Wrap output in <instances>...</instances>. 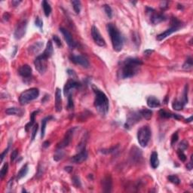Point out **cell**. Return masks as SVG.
<instances>
[{
    "instance_id": "cell-1",
    "label": "cell",
    "mask_w": 193,
    "mask_h": 193,
    "mask_svg": "<svg viewBox=\"0 0 193 193\" xmlns=\"http://www.w3.org/2000/svg\"><path fill=\"white\" fill-rule=\"evenodd\" d=\"M143 62L136 57H127L120 63V67L118 70V77L121 79H128L134 76L139 72L140 66Z\"/></svg>"
},
{
    "instance_id": "cell-2",
    "label": "cell",
    "mask_w": 193,
    "mask_h": 193,
    "mask_svg": "<svg viewBox=\"0 0 193 193\" xmlns=\"http://www.w3.org/2000/svg\"><path fill=\"white\" fill-rule=\"evenodd\" d=\"M92 89L95 94L94 106L101 116H106L109 112V99L104 92L98 87L93 85Z\"/></svg>"
},
{
    "instance_id": "cell-3",
    "label": "cell",
    "mask_w": 193,
    "mask_h": 193,
    "mask_svg": "<svg viewBox=\"0 0 193 193\" xmlns=\"http://www.w3.org/2000/svg\"><path fill=\"white\" fill-rule=\"evenodd\" d=\"M106 28L112 41L113 49L117 52H119L122 50L124 46V39L122 35L113 24H108Z\"/></svg>"
},
{
    "instance_id": "cell-4",
    "label": "cell",
    "mask_w": 193,
    "mask_h": 193,
    "mask_svg": "<svg viewBox=\"0 0 193 193\" xmlns=\"http://www.w3.org/2000/svg\"><path fill=\"white\" fill-rule=\"evenodd\" d=\"M39 96V90L36 87L27 89L26 91H23L19 97V102L22 106L27 104L30 101L34 100Z\"/></svg>"
},
{
    "instance_id": "cell-5",
    "label": "cell",
    "mask_w": 193,
    "mask_h": 193,
    "mask_svg": "<svg viewBox=\"0 0 193 193\" xmlns=\"http://www.w3.org/2000/svg\"><path fill=\"white\" fill-rule=\"evenodd\" d=\"M151 137V130L148 126H143L137 132V140L142 147L147 146Z\"/></svg>"
},
{
    "instance_id": "cell-6",
    "label": "cell",
    "mask_w": 193,
    "mask_h": 193,
    "mask_svg": "<svg viewBox=\"0 0 193 193\" xmlns=\"http://www.w3.org/2000/svg\"><path fill=\"white\" fill-rule=\"evenodd\" d=\"M146 12L153 25H156L166 20V17L163 14L158 13L155 9L150 8V7H146Z\"/></svg>"
},
{
    "instance_id": "cell-7",
    "label": "cell",
    "mask_w": 193,
    "mask_h": 193,
    "mask_svg": "<svg viewBox=\"0 0 193 193\" xmlns=\"http://www.w3.org/2000/svg\"><path fill=\"white\" fill-rule=\"evenodd\" d=\"M48 57L43 54L37 56L34 61V65L36 70L39 72V74L43 75L47 70L48 67Z\"/></svg>"
},
{
    "instance_id": "cell-8",
    "label": "cell",
    "mask_w": 193,
    "mask_h": 193,
    "mask_svg": "<svg viewBox=\"0 0 193 193\" xmlns=\"http://www.w3.org/2000/svg\"><path fill=\"white\" fill-rule=\"evenodd\" d=\"M142 118L143 117L141 116L140 111L131 112V113H129L128 115L127 121H126V123L124 124V128H127V129H131V127H133L135 124L139 122Z\"/></svg>"
},
{
    "instance_id": "cell-9",
    "label": "cell",
    "mask_w": 193,
    "mask_h": 193,
    "mask_svg": "<svg viewBox=\"0 0 193 193\" xmlns=\"http://www.w3.org/2000/svg\"><path fill=\"white\" fill-rule=\"evenodd\" d=\"M27 29V20H23L17 24L14 33V36L16 39H20L25 35Z\"/></svg>"
},
{
    "instance_id": "cell-10",
    "label": "cell",
    "mask_w": 193,
    "mask_h": 193,
    "mask_svg": "<svg viewBox=\"0 0 193 193\" xmlns=\"http://www.w3.org/2000/svg\"><path fill=\"white\" fill-rule=\"evenodd\" d=\"M69 60H70L73 64L82 66V67L84 68H88L89 67H90V63H89L88 59L83 55H75V54H72V55L69 56Z\"/></svg>"
},
{
    "instance_id": "cell-11",
    "label": "cell",
    "mask_w": 193,
    "mask_h": 193,
    "mask_svg": "<svg viewBox=\"0 0 193 193\" xmlns=\"http://www.w3.org/2000/svg\"><path fill=\"white\" fill-rule=\"evenodd\" d=\"M91 35H92L94 42L98 46H100V47H105L106 46V41L102 37L98 27H95V26H93L92 28H91Z\"/></svg>"
},
{
    "instance_id": "cell-12",
    "label": "cell",
    "mask_w": 193,
    "mask_h": 193,
    "mask_svg": "<svg viewBox=\"0 0 193 193\" xmlns=\"http://www.w3.org/2000/svg\"><path fill=\"white\" fill-rule=\"evenodd\" d=\"M76 130V128H71V129L68 130V131H67V133H66V134L65 136H64L63 140L61 141V143H59L58 144H57V149H62L63 150L64 148L69 146L71 140H72V137H73L74 133H75Z\"/></svg>"
},
{
    "instance_id": "cell-13",
    "label": "cell",
    "mask_w": 193,
    "mask_h": 193,
    "mask_svg": "<svg viewBox=\"0 0 193 193\" xmlns=\"http://www.w3.org/2000/svg\"><path fill=\"white\" fill-rule=\"evenodd\" d=\"M81 87V84L77 82L76 80L73 79H70L67 82L64 87V94L65 96H67L68 94H70L71 91L74 89L79 88Z\"/></svg>"
},
{
    "instance_id": "cell-14",
    "label": "cell",
    "mask_w": 193,
    "mask_h": 193,
    "mask_svg": "<svg viewBox=\"0 0 193 193\" xmlns=\"http://www.w3.org/2000/svg\"><path fill=\"white\" fill-rule=\"evenodd\" d=\"M130 158H131V161L134 163L140 162L142 161V158H143V155H142L141 150L138 149L137 146L132 147L131 152H130Z\"/></svg>"
},
{
    "instance_id": "cell-15",
    "label": "cell",
    "mask_w": 193,
    "mask_h": 193,
    "mask_svg": "<svg viewBox=\"0 0 193 193\" xmlns=\"http://www.w3.org/2000/svg\"><path fill=\"white\" fill-rule=\"evenodd\" d=\"M87 158V152L86 149H84L82 151L79 152L76 155H73L71 158L70 161L74 164H81V163L84 162L86 161Z\"/></svg>"
},
{
    "instance_id": "cell-16",
    "label": "cell",
    "mask_w": 193,
    "mask_h": 193,
    "mask_svg": "<svg viewBox=\"0 0 193 193\" xmlns=\"http://www.w3.org/2000/svg\"><path fill=\"white\" fill-rule=\"evenodd\" d=\"M60 31H61L63 35H64V39L66 40L68 46L70 48H74L76 47V42L74 41L72 34H71L67 30H66L65 28H64V27H61V28H60Z\"/></svg>"
},
{
    "instance_id": "cell-17",
    "label": "cell",
    "mask_w": 193,
    "mask_h": 193,
    "mask_svg": "<svg viewBox=\"0 0 193 193\" xmlns=\"http://www.w3.org/2000/svg\"><path fill=\"white\" fill-rule=\"evenodd\" d=\"M103 192H111L113 189V179L110 175L105 176L101 181Z\"/></svg>"
},
{
    "instance_id": "cell-18",
    "label": "cell",
    "mask_w": 193,
    "mask_h": 193,
    "mask_svg": "<svg viewBox=\"0 0 193 193\" xmlns=\"http://www.w3.org/2000/svg\"><path fill=\"white\" fill-rule=\"evenodd\" d=\"M180 29V27H178V26H175V25H171V28L168 29V30H165V32L158 34V35L156 36V39L158 41H159V42H161V41H162L163 39H166L167 37L171 35L174 32H176L177 30H179Z\"/></svg>"
},
{
    "instance_id": "cell-19",
    "label": "cell",
    "mask_w": 193,
    "mask_h": 193,
    "mask_svg": "<svg viewBox=\"0 0 193 193\" xmlns=\"http://www.w3.org/2000/svg\"><path fill=\"white\" fill-rule=\"evenodd\" d=\"M32 68L30 66L27 65V64H24V65L21 66L18 69V73L20 76L24 78V79H30L32 76Z\"/></svg>"
},
{
    "instance_id": "cell-20",
    "label": "cell",
    "mask_w": 193,
    "mask_h": 193,
    "mask_svg": "<svg viewBox=\"0 0 193 193\" xmlns=\"http://www.w3.org/2000/svg\"><path fill=\"white\" fill-rule=\"evenodd\" d=\"M55 109L57 113L62 110V97H61V90L59 87L56 88L55 91Z\"/></svg>"
},
{
    "instance_id": "cell-21",
    "label": "cell",
    "mask_w": 193,
    "mask_h": 193,
    "mask_svg": "<svg viewBox=\"0 0 193 193\" xmlns=\"http://www.w3.org/2000/svg\"><path fill=\"white\" fill-rule=\"evenodd\" d=\"M44 46V43L42 42H35L33 45H31L28 48V51L30 54L34 55L35 54H38L42 48Z\"/></svg>"
},
{
    "instance_id": "cell-22",
    "label": "cell",
    "mask_w": 193,
    "mask_h": 193,
    "mask_svg": "<svg viewBox=\"0 0 193 193\" xmlns=\"http://www.w3.org/2000/svg\"><path fill=\"white\" fill-rule=\"evenodd\" d=\"M5 113L9 116H23L24 114V110L22 109L17 107H11L5 109Z\"/></svg>"
},
{
    "instance_id": "cell-23",
    "label": "cell",
    "mask_w": 193,
    "mask_h": 193,
    "mask_svg": "<svg viewBox=\"0 0 193 193\" xmlns=\"http://www.w3.org/2000/svg\"><path fill=\"white\" fill-rule=\"evenodd\" d=\"M160 116L162 118H165V119H171V118H173V119H183V116H180L178 114H173V113H170V112H167L165 109H160L159 112Z\"/></svg>"
},
{
    "instance_id": "cell-24",
    "label": "cell",
    "mask_w": 193,
    "mask_h": 193,
    "mask_svg": "<svg viewBox=\"0 0 193 193\" xmlns=\"http://www.w3.org/2000/svg\"><path fill=\"white\" fill-rule=\"evenodd\" d=\"M150 165L153 169H156L159 166V159L157 152L154 151L150 155Z\"/></svg>"
},
{
    "instance_id": "cell-25",
    "label": "cell",
    "mask_w": 193,
    "mask_h": 193,
    "mask_svg": "<svg viewBox=\"0 0 193 193\" xmlns=\"http://www.w3.org/2000/svg\"><path fill=\"white\" fill-rule=\"evenodd\" d=\"M146 103H147L148 106L150 108L159 107L160 105H161V103H160L159 100L157 99L155 97H153V96L149 97V98H147Z\"/></svg>"
},
{
    "instance_id": "cell-26",
    "label": "cell",
    "mask_w": 193,
    "mask_h": 193,
    "mask_svg": "<svg viewBox=\"0 0 193 193\" xmlns=\"http://www.w3.org/2000/svg\"><path fill=\"white\" fill-rule=\"evenodd\" d=\"M53 52H54V48H53V45L51 41L49 40L47 43V46H46V49L44 51V52L42 54L44 55H46L48 58H50L51 56H52Z\"/></svg>"
},
{
    "instance_id": "cell-27",
    "label": "cell",
    "mask_w": 193,
    "mask_h": 193,
    "mask_svg": "<svg viewBox=\"0 0 193 193\" xmlns=\"http://www.w3.org/2000/svg\"><path fill=\"white\" fill-rule=\"evenodd\" d=\"M39 112H40V110H36V111H34L33 113H31L30 121L29 123H27L25 126V131H27V132H28L29 130L30 129V128H32L33 126L35 124V116H36V115L38 114Z\"/></svg>"
},
{
    "instance_id": "cell-28",
    "label": "cell",
    "mask_w": 193,
    "mask_h": 193,
    "mask_svg": "<svg viewBox=\"0 0 193 193\" xmlns=\"http://www.w3.org/2000/svg\"><path fill=\"white\" fill-rule=\"evenodd\" d=\"M28 171H29L28 165H27V164H26V165H24V166L22 167L21 169H20V171H19L18 173H17V180H20V179H22L23 177H24V176L27 174V173H28Z\"/></svg>"
},
{
    "instance_id": "cell-29",
    "label": "cell",
    "mask_w": 193,
    "mask_h": 193,
    "mask_svg": "<svg viewBox=\"0 0 193 193\" xmlns=\"http://www.w3.org/2000/svg\"><path fill=\"white\" fill-rule=\"evenodd\" d=\"M42 8H43L45 15H46L47 17H49V16H50V14H51V11H52V9H51V7L50 4H49L48 2H47V1L44 0L43 2H42Z\"/></svg>"
},
{
    "instance_id": "cell-30",
    "label": "cell",
    "mask_w": 193,
    "mask_h": 193,
    "mask_svg": "<svg viewBox=\"0 0 193 193\" xmlns=\"http://www.w3.org/2000/svg\"><path fill=\"white\" fill-rule=\"evenodd\" d=\"M53 117L52 116H48V117H46L45 119L42 120V128H41V137L43 138L45 137V134H46V124H47V122L50 119H52Z\"/></svg>"
},
{
    "instance_id": "cell-31",
    "label": "cell",
    "mask_w": 193,
    "mask_h": 193,
    "mask_svg": "<svg viewBox=\"0 0 193 193\" xmlns=\"http://www.w3.org/2000/svg\"><path fill=\"white\" fill-rule=\"evenodd\" d=\"M184 103H183L182 100H173V102L172 103V108L176 111L182 110V109H183V107H184Z\"/></svg>"
},
{
    "instance_id": "cell-32",
    "label": "cell",
    "mask_w": 193,
    "mask_h": 193,
    "mask_svg": "<svg viewBox=\"0 0 193 193\" xmlns=\"http://www.w3.org/2000/svg\"><path fill=\"white\" fill-rule=\"evenodd\" d=\"M140 114L141 116H142V117L144 118L146 120H150L152 118V116H153V112H152L150 109H143L140 110Z\"/></svg>"
},
{
    "instance_id": "cell-33",
    "label": "cell",
    "mask_w": 193,
    "mask_h": 193,
    "mask_svg": "<svg viewBox=\"0 0 193 193\" xmlns=\"http://www.w3.org/2000/svg\"><path fill=\"white\" fill-rule=\"evenodd\" d=\"M71 3H72L75 12L77 14H79L81 12V9H82V4H81L80 1H79V0H72V1H71Z\"/></svg>"
},
{
    "instance_id": "cell-34",
    "label": "cell",
    "mask_w": 193,
    "mask_h": 193,
    "mask_svg": "<svg viewBox=\"0 0 193 193\" xmlns=\"http://www.w3.org/2000/svg\"><path fill=\"white\" fill-rule=\"evenodd\" d=\"M193 66V62H192V57H188L186 59V62L184 63V64L183 65V68L184 69H186V70H189L192 68Z\"/></svg>"
},
{
    "instance_id": "cell-35",
    "label": "cell",
    "mask_w": 193,
    "mask_h": 193,
    "mask_svg": "<svg viewBox=\"0 0 193 193\" xmlns=\"http://www.w3.org/2000/svg\"><path fill=\"white\" fill-rule=\"evenodd\" d=\"M64 156V153L62 150V149H57L55 152V154L54 155V161H58L62 159Z\"/></svg>"
},
{
    "instance_id": "cell-36",
    "label": "cell",
    "mask_w": 193,
    "mask_h": 193,
    "mask_svg": "<svg viewBox=\"0 0 193 193\" xmlns=\"http://www.w3.org/2000/svg\"><path fill=\"white\" fill-rule=\"evenodd\" d=\"M8 171H9V164L7 162H5L3 165V166L2 167V169L0 171V178L1 179H3L5 177V175L8 173Z\"/></svg>"
},
{
    "instance_id": "cell-37",
    "label": "cell",
    "mask_w": 193,
    "mask_h": 193,
    "mask_svg": "<svg viewBox=\"0 0 193 193\" xmlns=\"http://www.w3.org/2000/svg\"><path fill=\"white\" fill-rule=\"evenodd\" d=\"M188 94H189V85L188 84L186 85L184 87V91H183V103L184 105H186L188 103Z\"/></svg>"
},
{
    "instance_id": "cell-38",
    "label": "cell",
    "mask_w": 193,
    "mask_h": 193,
    "mask_svg": "<svg viewBox=\"0 0 193 193\" xmlns=\"http://www.w3.org/2000/svg\"><path fill=\"white\" fill-rule=\"evenodd\" d=\"M67 100L68 102L67 107V109H69V110H72V109H74V103L73 100H72V93H70V94H69L67 95Z\"/></svg>"
},
{
    "instance_id": "cell-39",
    "label": "cell",
    "mask_w": 193,
    "mask_h": 193,
    "mask_svg": "<svg viewBox=\"0 0 193 193\" xmlns=\"http://www.w3.org/2000/svg\"><path fill=\"white\" fill-rule=\"evenodd\" d=\"M168 179L171 183H173L175 185H179L180 183V179L176 175H170V176H168Z\"/></svg>"
},
{
    "instance_id": "cell-40",
    "label": "cell",
    "mask_w": 193,
    "mask_h": 193,
    "mask_svg": "<svg viewBox=\"0 0 193 193\" xmlns=\"http://www.w3.org/2000/svg\"><path fill=\"white\" fill-rule=\"evenodd\" d=\"M132 40L133 42H134V43L137 47L140 46V38L137 33H133Z\"/></svg>"
},
{
    "instance_id": "cell-41",
    "label": "cell",
    "mask_w": 193,
    "mask_h": 193,
    "mask_svg": "<svg viewBox=\"0 0 193 193\" xmlns=\"http://www.w3.org/2000/svg\"><path fill=\"white\" fill-rule=\"evenodd\" d=\"M103 9H104L107 17L109 18H112V17H113V10L111 9V7L109 5H103Z\"/></svg>"
},
{
    "instance_id": "cell-42",
    "label": "cell",
    "mask_w": 193,
    "mask_h": 193,
    "mask_svg": "<svg viewBox=\"0 0 193 193\" xmlns=\"http://www.w3.org/2000/svg\"><path fill=\"white\" fill-rule=\"evenodd\" d=\"M72 183L76 188H80L82 186V183H81L80 179H79V176H74L72 179Z\"/></svg>"
},
{
    "instance_id": "cell-43",
    "label": "cell",
    "mask_w": 193,
    "mask_h": 193,
    "mask_svg": "<svg viewBox=\"0 0 193 193\" xmlns=\"http://www.w3.org/2000/svg\"><path fill=\"white\" fill-rule=\"evenodd\" d=\"M177 155H178V157H179V159H180V161H183V162H185V161H186V155L184 154L183 150H180L178 149Z\"/></svg>"
},
{
    "instance_id": "cell-44",
    "label": "cell",
    "mask_w": 193,
    "mask_h": 193,
    "mask_svg": "<svg viewBox=\"0 0 193 193\" xmlns=\"http://www.w3.org/2000/svg\"><path fill=\"white\" fill-rule=\"evenodd\" d=\"M188 146H189L188 142H187L186 140H183L180 142V145H179V150L184 151L185 150H186L187 148H188Z\"/></svg>"
},
{
    "instance_id": "cell-45",
    "label": "cell",
    "mask_w": 193,
    "mask_h": 193,
    "mask_svg": "<svg viewBox=\"0 0 193 193\" xmlns=\"http://www.w3.org/2000/svg\"><path fill=\"white\" fill-rule=\"evenodd\" d=\"M118 147H119V146H114V147L111 148L109 150H101V153H103V154H111V153L116 152V150L118 149Z\"/></svg>"
},
{
    "instance_id": "cell-46",
    "label": "cell",
    "mask_w": 193,
    "mask_h": 193,
    "mask_svg": "<svg viewBox=\"0 0 193 193\" xmlns=\"http://www.w3.org/2000/svg\"><path fill=\"white\" fill-rule=\"evenodd\" d=\"M38 129H39V125H38V124H34L33 129V132H32V137H31V140L32 141H33L34 140H35V136H36Z\"/></svg>"
},
{
    "instance_id": "cell-47",
    "label": "cell",
    "mask_w": 193,
    "mask_h": 193,
    "mask_svg": "<svg viewBox=\"0 0 193 193\" xmlns=\"http://www.w3.org/2000/svg\"><path fill=\"white\" fill-rule=\"evenodd\" d=\"M17 157H18V150H14L12 152V155H11V161H12V162L14 161Z\"/></svg>"
},
{
    "instance_id": "cell-48",
    "label": "cell",
    "mask_w": 193,
    "mask_h": 193,
    "mask_svg": "<svg viewBox=\"0 0 193 193\" xmlns=\"http://www.w3.org/2000/svg\"><path fill=\"white\" fill-rule=\"evenodd\" d=\"M35 26L39 27V28L40 29L42 28V27H43V22H42V20L40 19V17H37L36 18H35Z\"/></svg>"
},
{
    "instance_id": "cell-49",
    "label": "cell",
    "mask_w": 193,
    "mask_h": 193,
    "mask_svg": "<svg viewBox=\"0 0 193 193\" xmlns=\"http://www.w3.org/2000/svg\"><path fill=\"white\" fill-rule=\"evenodd\" d=\"M53 40H54V42H55V44L58 46V47H61V46H62V43H61V39H60L57 35H53Z\"/></svg>"
},
{
    "instance_id": "cell-50",
    "label": "cell",
    "mask_w": 193,
    "mask_h": 193,
    "mask_svg": "<svg viewBox=\"0 0 193 193\" xmlns=\"http://www.w3.org/2000/svg\"><path fill=\"white\" fill-rule=\"evenodd\" d=\"M178 138H179V137H178V133L177 132H175L174 134H173V135H172L171 137V144L173 146L174 143H176V142H177L178 140Z\"/></svg>"
},
{
    "instance_id": "cell-51",
    "label": "cell",
    "mask_w": 193,
    "mask_h": 193,
    "mask_svg": "<svg viewBox=\"0 0 193 193\" xmlns=\"http://www.w3.org/2000/svg\"><path fill=\"white\" fill-rule=\"evenodd\" d=\"M168 4H169V2H167V1H162L160 3V8L163 10H165L168 8Z\"/></svg>"
},
{
    "instance_id": "cell-52",
    "label": "cell",
    "mask_w": 193,
    "mask_h": 193,
    "mask_svg": "<svg viewBox=\"0 0 193 193\" xmlns=\"http://www.w3.org/2000/svg\"><path fill=\"white\" fill-rule=\"evenodd\" d=\"M9 147H10V144H9V146H8V147H7L6 150H4L3 153H2V154H1V156H0V157H1V162H2V161H3L4 158H5V155H6V154H7V153H8V152H9Z\"/></svg>"
},
{
    "instance_id": "cell-53",
    "label": "cell",
    "mask_w": 193,
    "mask_h": 193,
    "mask_svg": "<svg viewBox=\"0 0 193 193\" xmlns=\"http://www.w3.org/2000/svg\"><path fill=\"white\" fill-rule=\"evenodd\" d=\"M10 17H11V15L9 12H5V13L3 14V16H2V18H3V20H5V21L9 20Z\"/></svg>"
},
{
    "instance_id": "cell-54",
    "label": "cell",
    "mask_w": 193,
    "mask_h": 193,
    "mask_svg": "<svg viewBox=\"0 0 193 193\" xmlns=\"http://www.w3.org/2000/svg\"><path fill=\"white\" fill-rule=\"evenodd\" d=\"M192 157H193V155H192L191 158H190V161L188 163V165H187V166H186V168L189 170V171H191V170L192 169V168H193V165H192Z\"/></svg>"
},
{
    "instance_id": "cell-55",
    "label": "cell",
    "mask_w": 193,
    "mask_h": 193,
    "mask_svg": "<svg viewBox=\"0 0 193 193\" xmlns=\"http://www.w3.org/2000/svg\"><path fill=\"white\" fill-rule=\"evenodd\" d=\"M153 52V50H151V49H147V50L144 51L143 54H144L145 56H150L151 55V54Z\"/></svg>"
},
{
    "instance_id": "cell-56",
    "label": "cell",
    "mask_w": 193,
    "mask_h": 193,
    "mask_svg": "<svg viewBox=\"0 0 193 193\" xmlns=\"http://www.w3.org/2000/svg\"><path fill=\"white\" fill-rule=\"evenodd\" d=\"M72 169H73V168H72V166H67L64 168V170H65L67 172H68V173H71V172L72 171Z\"/></svg>"
},
{
    "instance_id": "cell-57",
    "label": "cell",
    "mask_w": 193,
    "mask_h": 193,
    "mask_svg": "<svg viewBox=\"0 0 193 193\" xmlns=\"http://www.w3.org/2000/svg\"><path fill=\"white\" fill-rule=\"evenodd\" d=\"M20 2H21V1H14H14H12V4L14 7H17L18 6V5L20 3Z\"/></svg>"
},
{
    "instance_id": "cell-58",
    "label": "cell",
    "mask_w": 193,
    "mask_h": 193,
    "mask_svg": "<svg viewBox=\"0 0 193 193\" xmlns=\"http://www.w3.org/2000/svg\"><path fill=\"white\" fill-rule=\"evenodd\" d=\"M67 73L69 74V76H76V73H75V72H74L73 70H72V69H68Z\"/></svg>"
},
{
    "instance_id": "cell-59",
    "label": "cell",
    "mask_w": 193,
    "mask_h": 193,
    "mask_svg": "<svg viewBox=\"0 0 193 193\" xmlns=\"http://www.w3.org/2000/svg\"><path fill=\"white\" fill-rule=\"evenodd\" d=\"M49 146H50V142H48V141H46V142H44L43 145H42V146H43L44 148H47V147H48Z\"/></svg>"
},
{
    "instance_id": "cell-60",
    "label": "cell",
    "mask_w": 193,
    "mask_h": 193,
    "mask_svg": "<svg viewBox=\"0 0 193 193\" xmlns=\"http://www.w3.org/2000/svg\"><path fill=\"white\" fill-rule=\"evenodd\" d=\"M192 116H190V117L189 118V119H187L186 120V122L189 123V122H192Z\"/></svg>"
}]
</instances>
